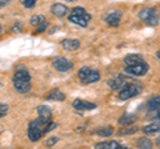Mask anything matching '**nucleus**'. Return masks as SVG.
Instances as JSON below:
<instances>
[{
    "instance_id": "f257e3e1",
    "label": "nucleus",
    "mask_w": 160,
    "mask_h": 149,
    "mask_svg": "<svg viewBox=\"0 0 160 149\" xmlns=\"http://www.w3.org/2000/svg\"><path fill=\"white\" fill-rule=\"evenodd\" d=\"M142 91H143V85H142V83H139V81L124 84V87L120 89V92H119V99L120 100H128V99L135 97V96H138L139 93H142Z\"/></svg>"
},
{
    "instance_id": "f03ea898",
    "label": "nucleus",
    "mask_w": 160,
    "mask_h": 149,
    "mask_svg": "<svg viewBox=\"0 0 160 149\" xmlns=\"http://www.w3.org/2000/svg\"><path fill=\"white\" fill-rule=\"evenodd\" d=\"M47 124L40 121L39 118L29 123V125H28V137H29V140H31L32 142L39 141L40 138H42V136L44 135V127Z\"/></svg>"
},
{
    "instance_id": "7ed1b4c3",
    "label": "nucleus",
    "mask_w": 160,
    "mask_h": 149,
    "mask_svg": "<svg viewBox=\"0 0 160 149\" xmlns=\"http://www.w3.org/2000/svg\"><path fill=\"white\" fill-rule=\"evenodd\" d=\"M78 76H79L80 83L91 84V83H95V81L99 80V79H100V73L96 71V69H91L88 67H83V68L79 69Z\"/></svg>"
},
{
    "instance_id": "20e7f679",
    "label": "nucleus",
    "mask_w": 160,
    "mask_h": 149,
    "mask_svg": "<svg viewBox=\"0 0 160 149\" xmlns=\"http://www.w3.org/2000/svg\"><path fill=\"white\" fill-rule=\"evenodd\" d=\"M139 17H140V20H143L144 23H147L152 27H156L159 24L158 8H144L139 12Z\"/></svg>"
},
{
    "instance_id": "39448f33",
    "label": "nucleus",
    "mask_w": 160,
    "mask_h": 149,
    "mask_svg": "<svg viewBox=\"0 0 160 149\" xmlns=\"http://www.w3.org/2000/svg\"><path fill=\"white\" fill-rule=\"evenodd\" d=\"M148 72V64L146 61L135 64V65H127L124 69V73L131 74V76H144Z\"/></svg>"
},
{
    "instance_id": "423d86ee",
    "label": "nucleus",
    "mask_w": 160,
    "mask_h": 149,
    "mask_svg": "<svg viewBox=\"0 0 160 149\" xmlns=\"http://www.w3.org/2000/svg\"><path fill=\"white\" fill-rule=\"evenodd\" d=\"M122 16H123L122 11H119V9H109V11L104 15V22H106L108 26L116 27V26H119Z\"/></svg>"
},
{
    "instance_id": "0eeeda50",
    "label": "nucleus",
    "mask_w": 160,
    "mask_h": 149,
    "mask_svg": "<svg viewBox=\"0 0 160 149\" xmlns=\"http://www.w3.org/2000/svg\"><path fill=\"white\" fill-rule=\"evenodd\" d=\"M52 65L59 72H67L69 69L73 68V63L69 61L66 57H56L52 60Z\"/></svg>"
},
{
    "instance_id": "6e6552de",
    "label": "nucleus",
    "mask_w": 160,
    "mask_h": 149,
    "mask_svg": "<svg viewBox=\"0 0 160 149\" xmlns=\"http://www.w3.org/2000/svg\"><path fill=\"white\" fill-rule=\"evenodd\" d=\"M72 107L75 109H78V111H91V109L96 108V104L82 100V99H76V100L72 103Z\"/></svg>"
},
{
    "instance_id": "1a4fd4ad",
    "label": "nucleus",
    "mask_w": 160,
    "mask_h": 149,
    "mask_svg": "<svg viewBox=\"0 0 160 149\" xmlns=\"http://www.w3.org/2000/svg\"><path fill=\"white\" fill-rule=\"evenodd\" d=\"M38 113H39V120L43 121L44 124L49 123V120H51V117H52L51 109H49L47 105H40L38 108Z\"/></svg>"
},
{
    "instance_id": "9d476101",
    "label": "nucleus",
    "mask_w": 160,
    "mask_h": 149,
    "mask_svg": "<svg viewBox=\"0 0 160 149\" xmlns=\"http://www.w3.org/2000/svg\"><path fill=\"white\" fill-rule=\"evenodd\" d=\"M51 12L56 17H63V16H66V15L68 13V8H67V6H64V4L55 3L53 6L51 7Z\"/></svg>"
},
{
    "instance_id": "9b49d317",
    "label": "nucleus",
    "mask_w": 160,
    "mask_h": 149,
    "mask_svg": "<svg viewBox=\"0 0 160 149\" xmlns=\"http://www.w3.org/2000/svg\"><path fill=\"white\" fill-rule=\"evenodd\" d=\"M12 80H22V81H31V74L28 73L27 69L24 68H19L15 71L13 73V79Z\"/></svg>"
},
{
    "instance_id": "f8f14e48",
    "label": "nucleus",
    "mask_w": 160,
    "mask_h": 149,
    "mask_svg": "<svg viewBox=\"0 0 160 149\" xmlns=\"http://www.w3.org/2000/svg\"><path fill=\"white\" fill-rule=\"evenodd\" d=\"M136 120H138V117H136L135 113H126V115H123L119 118V124L123 125V127H129V125H132Z\"/></svg>"
},
{
    "instance_id": "ddd939ff",
    "label": "nucleus",
    "mask_w": 160,
    "mask_h": 149,
    "mask_svg": "<svg viewBox=\"0 0 160 149\" xmlns=\"http://www.w3.org/2000/svg\"><path fill=\"white\" fill-rule=\"evenodd\" d=\"M62 46L67 51H75V49H78L80 47V41L78 39H64L62 41Z\"/></svg>"
},
{
    "instance_id": "4468645a",
    "label": "nucleus",
    "mask_w": 160,
    "mask_h": 149,
    "mask_svg": "<svg viewBox=\"0 0 160 149\" xmlns=\"http://www.w3.org/2000/svg\"><path fill=\"white\" fill-rule=\"evenodd\" d=\"M46 100L63 101V100H66V95H64V93H63L62 91H59V89H52L51 92H48V93H47Z\"/></svg>"
},
{
    "instance_id": "2eb2a0df",
    "label": "nucleus",
    "mask_w": 160,
    "mask_h": 149,
    "mask_svg": "<svg viewBox=\"0 0 160 149\" xmlns=\"http://www.w3.org/2000/svg\"><path fill=\"white\" fill-rule=\"evenodd\" d=\"M13 87L19 93H27L31 89L29 81H22V80H13Z\"/></svg>"
},
{
    "instance_id": "dca6fc26",
    "label": "nucleus",
    "mask_w": 160,
    "mask_h": 149,
    "mask_svg": "<svg viewBox=\"0 0 160 149\" xmlns=\"http://www.w3.org/2000/svg\"><path fill=\"white\" fill-rule=\"evenodd\" d=\"M96 149H119L122 148V145L118 141H103V142H98L95 145Z\"/></svg>"
},
{
    "instance_id": "f3484780",
    "label": "nucleus",
    "mask_w": 160,
    "mask_h": 149,
    "mask_svg": "<svg viewBox=\"0 0 160 149\" xmlns=\"http://www.w3.org/2000/svg\"><path fill=\"white\" fill-rule=\"evenodd\" d=\"M143 61H144V59L142 55H128V56L124 59L126 65H135V64H140Z\"/></svg>"
},
{
    "instance_id": "a211bd4d",
    "label": "nucleus",
    "mask_w": 160,
    "mask_h": 149,
    "mask_svg": "<svg viewBox=\"0 0 160 149\" xmlns=\"http://www.w3.org/2000/svg\"><path fill=\"white\" fill-rule=\"evenodd\" d=\"M108 85L109 88H112L113 91H120L124 87V79L122 76H119L116 79H112V80H108Z\"/></svg>"
},
{
    "instance_id": "6ab92c4d",
    "label": "nucleus",
    "mask_w": 160,
    "mask_h": 149,
    "mask_svg": "<svg viewBox=\"0 0 160 149\" xmlns=\"http://www.w3.org/2000/svg\"><path fill=\"white\" fill-rule=\"evenodd\" d=\"M68 20L73 24H76V26H80V27H87V24H88L87 19L83 16H79V15H69Z\"/></svg>"
},
{
    "instance_id": "aec40b11",
    "label": "nucleus",
    "mask_w": 160,
    "mask_h": 149,
    "mask_svg": "<svg viewBox=\"0 0 160 149\" xmlns=\"http://www.w3.org/2000/svg\"><path fill=\"white\" fill-rule=\"evenodd\" d=\"M159 105H160V97L159 96H155V97H152L151 100H149L148 103H147V107H148V109L151 112H155V111H159Z\"/></svg>"
},
{
    "instance_id": "412c9836",
    "label": "nucleus",
    "mask_w": 160,
    "mask_h": 149,
    "mask_svg": "<svg viewBox=\"0 0 160 149\" xmlns=\"http://www.w3.org/2000/svg\"><path fill=\"white\" fill-rule=\"evenodd\" d=\"M71 15H79V16H83V17H86L88 22L91 20V15H89V13L86 11V9H84V8H82V7H75V8H72Z\"/></svg>"
},
{
    "instance_id": "4be33fe9",
    "label": "nucleus",
    "mask_w": 160,
    "mask_h": 149,
    "mask_svg": "<svg viewBox=\"0 0 160 149\" xmlns=\"http://www.w3.org/2000/svg\"><path fill=\"white\" fill-rule=\"evenodd\" d=\"M159 129H160V127H159V123L156 121V123H153V124H149V125L144 127V128H143V132L146 133V135H151V133L159 132Z\"/></svg>"
},
{
    "instance_id": "5701e85b",
    "label": "nucleus",
    "mask_w": 160,
    "mask_h": 149,
    "mask_svg": "<svg viewBox=\"0 0 160 149\" xmlns=\"http://www.w3.org/2000/svg\"><path fill=\"white\" fill-rule=\"evenodd\" d=\"M152 145V141L148 140L147 137H140L138 140V148H146V149H151Z\"/></svg>"
},
{
    "instance_id": "b1692460",
    "label": "nucleus",
    "mask_w": 160,
    "mask_h": 149,
    "mask_svg": "<svg viewBox=\"0 0 160 149\" xmlns=\"http://www.w3.org/2000/svg\"><path fill=\"white\" fill-rule=\"evenodd\" d=\"M96 133H98V136H100V137H108V136H111L113 133V128L112 127H104L102 129H99Z\"/></svg>"
},
{
    "instance_id": "393cba45",
    "label": "nucleus",
    "mask_w": 160,
    "mask_h": 149,
    "mask_svg": "<svg viewBox=\"0 0 160 149\" xmlns=\"http://www.w3.org/2000/svg\"><path fill=\"white\" fill-rule=\"evenodd\" d=\"M44 20H46V17H44L43 15H35V16L31 17V26L36 27V26H39V24H42Z\"/></svg>"
},
{
    "instance_id": "a878e982",
    "label": "nucleus",
    "mask_w": 160,
    "mask_h": 149,
    "mask_svg": "<svg viewBox=\"0 0 160 149\" xmlns=\"http://www.w3.org/2000/svg\"><path fill=\"white\" fill-rule=\"evenodd\" d=\"M139 131V128L138 127H131L129 129H120V131L118 132V135L119 136H123V135H132V133H135V132H138Z\"/></svg>"
},
{
    "instance_id": "bb28decb",
    "label": "nucleus",
    "mask_w": 160,
    "mask_h": 149,
    "mask_svg": "<svg viewBox=\"0 0 160 149\" xmlns=\"http://www.w3.org/2000/svg\"><path fill=\"white\" fill-rule=\"evenodd\" d=\"M58 141H59V137L53 136V137H49L48 140H46V142H44V145L49 148V147H53V145H55V144H56Z\"/></svg>"
},
{
    "instance_id": "cd10ccee",
    "label": "nucleus",
    "mask_w": 160,
    "mask_h": 149,
    "mask_svg": "<svg viewBox=\"0 0 160 149\" xmlns=\"http://www.w3.org/2000/svg\"><path fill=\"white\" fill-rule=\"evenodd\" d=\"M38 0H20V3L23 4L26 8H32L35 4H36Z\"/></svg>"
},
{
    "instance_id": "c85d7f7f",
    "label": "nucleus",
    "mask_w": 160,
    "mask_h": 149,
    "mask_svg": "<svg viewBox=\"0 0 160 149\" xmlns=\"http://www.w3.org/2000/svg\"><path fill=\"white\" fill-rule=\"evenodd\" d=\"M56 127H58L56 123H47V125L44 127V133H48V132L53 131V129L56 128Z\"/></svg>"
},
{
    "instance_id": "c756f323",
    "label": "nucleus",
    "mask_w": 160,
    "mask_h": 149,
    "mask_svg": "<svg viewBox=\"0 0 160 149\" xmlns=\"http://www.w3.org/2000/svg\"><path fill=\"white\" fill-rule=\"evenodd\" d=\"M47 27H48V23L46 22V20H44L42 24H39V26H36V27H35V28H36V32H44V31H46V29H47Z\"/></svg>"
},
{
    "instance_id": "7c9ffc66",
    "label": "nucleus",
    "mask_w": 160,
    "mask_h": 149,
    "mask_svg": "<svg viewBox=\"0 0 160 149\" xmlns=\"http://www.w3.org/2000/svg\"><path fill=\"white\" fill-rule=\"evenodd\" d=\"M7 112H8V105H7V104L0 103V117L6 116V115H7Z\"/></svg>"
},
{
    "instance_id": "2f4dec72",
    "label": "nucleus",
    "mask_w": 160,
    "mask_h": 149,
    "mask_svg": "<svg viewBox=\"0 0 160 149\" xmlns=\"http://www.w3.org/2000/svg\"><path fill=\"white\" fill-rule=\"evenodd\" d=\"M20 27H22V24H20V23H18V26H15V27L12 28V31H13V32H19Z\"/></svg>"
},
{
    "instance_id": "473e14b6",
    "label": "nucleus",
    "mask_w": 160,
    "mask_h": 149,
    "mask_svg": "<svg viewBox=\"0 0 160 149\" xmlns=\"http://www.w3.org/2000/svg\"><path fill=\"white\" fill-rule=\"evenodd\" d=\"M11 0H0V7H3V6H6V4H8Z\"/></svg>"
},
{
    "instance_id": "72a5a7b5",
    "label": "nucleus",
    "mask_w": 160,
    "mask_h": 149,
    "mask_svg": "<svg viewBox=\"0 0 160 149\" xmlns=\"http://www.w3.org/2000/svg\"><path fill=\"white\" fill-rule=\"evenodd\" d=\"M66 2H76V0H66Z\"/></svg>"
}]
</instances>
